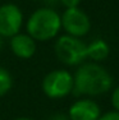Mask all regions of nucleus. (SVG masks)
<instances>
[{
    "label": "nucleus",
    "mask_w": 119,
    "mask_h": 120,
    "mask_svg": "<svg viewBox=\"0 0 119 120\" xmlns=\"http://www.w3.org/2000/svg\"><path fill=\"white\" fill-rule=\"evenodd\" d=\"M47 120H70L68 118L67 114H60V112H56V114H53L51 116H49Z\"/></svg>",
    "instance_id": "14"
},
{
    "label": "nucleus",
    "mask_w": 119,
    "mask_h": 120,
    "mask_svg": "<svg viewBox=\"0 0 119 120\" xmlns=\"http://www.w3.org/2000/svg\"><path fill=\"white\" fill-rule=\"evenodd\" d=\"M3 46H4V38H3L1 36H0V51H1Z\"/></svg>",
    "instance_id": "16"
},
{
    "label": "nucleus",
    "mask_w": 119,
    "mask_h": 120,
    "mask_svg": "<svg viewBox=\"0 0 119 120\" xmlns=\"http://www.w3.org/2000/svg\"><path fill=\"white\" fill-rule=\"evenodd\" d=\"M9 47L18 59H31L36 54L37 45L36 41L28 33L18 32L9 38Z\"/></svg>",
    "instance_id": "8"
},
{
    "label": "nucleus",
    "mask_w": 119,
    "mask_h": 120,
    "mask_svg": "<svg viewBox=\"0 0 119 120\" xmlns=\"http://www.w3.org/2000/svg\"><path fill=\"white\" fill-rule=\"evenodd\" d=\"M54 51L58 60L67 67H78L87 60V44L82 38L67 33L56 37Z\"/></svg>",
    "instance_id": "3"
},
{
    "label": "nucleus",
    "mask_w": 119,
    "mask_h": 120,
    "mask_svg": "<svg viewBox=\"0 0 119 120\" xmlns=\"http://www.w3.org/2000/svg\"><path fill=\"white\" fill-rule=\"evenodd\" d=\"M31 1H37V0H31Z\"/></svg>",
    "instance_id": "17"
},
{
    "label": "nucleus",
    "mask_w": 119,
    "mask_h": 120,
    "mask_svg": "<svg viewBox=\"0 0 119 120\" xmlns=\"http://www.w3.org/2000/svg\"><path fill=\"white\" fill-rule=\"evenodd\" d=\"M82 0H59V4H61L65 9L68 8H77L79 7Z\"/></svg>",
    "instance_id": "13"
},
{
    "label": "nucleus",
    "mask_w": 119,
    "mask_h": 120,
    "mask_svg": "<svg viewBox=\"0 0 119 120\" xmlns=\"http://www.w3.org/2000/svg\"><path fill=\"white\" fill-rule=\"evenodd\" d=\"M97 120H119V111L117 110L105 111V112L101 114Z\"/></svg>",
    "instance_id": "12"
},
{
    "label": "nucleus",
    "mask_w": 119,
    "mask_h": 120,
    "mask_svg": "<svg viewBox=\"0 0 119 120\" xmlns=\"http://www.w3.org/2000/svg\"><path fill=\"white\" fill-rule=\"evenodd\" d=\"M73 74L67 69H54L41 81L44 95L51 100H60L73 93Z\"/></svg>",
    "instance_id": "4"
},
{
    "label": "nucleus",
    "mask_w": 119,
    "mask_h": 120,
    "mask_svg": "<svg viewBox=\"0 0 119 120\" xmlns=\"http://www.w3.org/2000/svg\"><path fill=\"white\" fill-rule=\"evenodd\" d=\"M13 87V77L10 72L0 67V97L5 96Z\"/></svg>",
    "instance_id": "10"
},
{
    "label": "nucleus",
    "mask_w": 119,
    "mask_h": 120,
    "mask_svg": "<svg viewBox=\"0 0 119 120\" xmlns=\"http://www.w3.org/2000/svg\"><path fill=\"white\" fill-rule=\"evenodd\" d=\"M61 17L54 8L41 7L31 13L26 21V32L35 41L47 42L59 36Z\"/></svg>",
    "instance_id": "2"
},
{
    "label": "nucleus",
    "mask_w": 119,
    "mask_h": 120,
    "mask_svg": "<svg viewBox=\"0 0 119 120\" xmlns=\"http://www.w3.org/2000/svg\"><path fill=\"white\" fill-rule=\"evenodd\" d=\"M73 93L82 97H97L113 90L114 79L100 63L84 61L73 74Z\"/></svg>",
    "instance_id": "1"
},
{
    "label": "nucleus",
    "mask_w": 119,
    "mask_h": 120,
    "mask_svg": "<svg viewBox=\"0 0 119 120\" xmlns=\"http://www.w3.org/2000/svg\"><path fill=\"white\" fill-rule=\"evenodd\" d=\"M14 120H36V119L30 118V116H19V118H17V119H14Z\"/></svg>",
    "instance_id": "15"
},
{
    "label": "nucleus",
    "mask_w": 119,
    "mask_h": 120,
    "mask_svg": "<svg viewBox=\"0 0 119 120\" xmlns=\"http://www.w3.org/2000/svg\"><path fill=\"white\" fill-rule=\"evenodd\" d=\"M101 114V107L96 101L91 97H81L69 106L67 115L70 120H97Z\"/></svg>",
    "instance_id": "7"
},
{
    "label": "nucleus",
    "mask_w": 119,
    "mask_h": 120,
    "mask_svg": "<svg viewBox=\"0 0 119 120\" xmlns=\"http://www.w3.org/2000/svg\"><path fill=\"white\" fill-rule=\"evenodd\" d=\"M110 102H111L113 110L119 111V84L111 90V95H110Z\"/></svg>",
    "instance_id": "11"
},
{
    "label": "nucleus",
    "mask_w": 119,
    "mask_h": 120,
    "mask_svg": "<svg viewBox=\"0 0 119 120\" xmlns=\"http://www.w3.org/2000/svg\"><path fill=\"white\" fill-rule=\"evenodd\" d=\"M110 54V46L104 38H95L87 44V59L93 63H103Z\"/></svg>",
    "instance_id": "9"
},
{
    "label": "nucleus",
    "mask_w": 119,
    "mask_h": 120,
    "mask_svg": "<svg viewBox=\"0 0 119 120\" xmlns=\"http://www.w3.org/2000/svg\"><path fill=\"white\" fill-rule=\"evenodd\" d=\"M23 22V12L17 4L5 3L0 5V36L3 38H10L21 32Z\"/></svg>",
    "instance_id": "6"
},
{
    "label": "nucleus",
    "mask_w": 119,
    "mask_h": 120,
    "mask_svg": "<svg viewBox=\"0 0 119 120\" xmlns=\"http://www.w3.org/2000/svg\"><path fill=\"white\" fill-rule=\"evenodd\" d=\"M61 17V30L69 36L78 38L87 36L91 31V19L88 14L79 7L68 8L60 14Z\"/></svg>",
    "instance_id": "5"
}]
</instances>
